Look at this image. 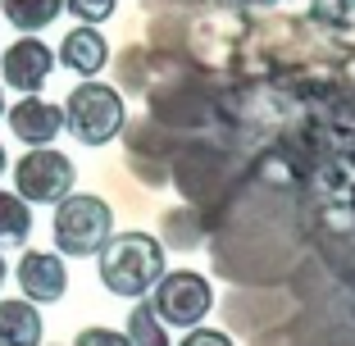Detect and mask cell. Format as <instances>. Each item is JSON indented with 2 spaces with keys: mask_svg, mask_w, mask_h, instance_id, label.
<instances>
[{
  "mask_svg": "<svg viewBox=\"0 0 355 346\" xmlns=\"http://www.w3.org/2000/svg\"><path fill=\"white\" fill-rule=\"evenodd\" d=\"M0 173H5V146H0Z\"/></svg>",
  "mask_w": 355,
  "mask_h": 346,
  "instance_id": "19",
  "label": "cell"
},
{
  "mask_svg": "<svg viewBox=\"0 0 355 346\" xmlns=\"http://www.w3.org/2000/svg\"><path fill=\"white\" fill-rule=\"evenodd\" d=\"M182 346H237L228 333H219V328H191L187 337H182Z\"/></svg>",
  "mask_w": 355,
  "mask_h": 346,
  "instance_id": "16",
  "label": "cell"
},
{
  "mask_svg": "<svg viewBox=\"0 0 355 346\" xmlns=\"http://www.w3.org/2000/svg\"><path fill=\"white\" fill-rule=\"evenodd\" d=\"M73 346H128V337L114 333V328H101V324H96V328H83Z\"/></svg>",
  "mask_w": 355,
  "mask_h": 346,
  "instance_id": "15",
  "label": "cell"
},
{
  "mask_svg": "<svg viewBox=\"0 0 355 346\" xmlns=\"http://www.w3.org/2000/svg\"><path fill=\"white\" fill-rule=\"evenodd\" d=\"M128 346H168L164 337V324L155 319V310H150V301H137L132 315H128Z\"/></svg>",
  "mask_w": 355,
  "mask_h": 346,
  "instance_id": "13",
  "label": "cell"
},
{
  "mask_svg": "<svg viewBox=\"0 0 355 346\" xmlns=\"http://www.w3.org/2000/svg\"><path fill=\"white\" fill-rule=\"evenodd\" d=\"M164 278V241L150 232H114L101 251V283L114 296H146Z\"/></svg>",
  "mask_w": 355,
  "mask_h": 346,
  "instance_id": "1",
  "label": "cell"
},
{
  "mask_svg": "<svg viewBox=\"0 0 355 346\" xmlns=\"http://www.w3.org/2000/svg\"><path fill=\"white\" fill-rule=\"evenodd\" d=\"M19 287H23V296H28V305L32 301L51 305L69 292V269H64V260L55 251H28L19 260Z\"/></svg>",
  "mask_w": 355,
  "mask_h": 346,
  "instance_id": "7",
  "label": "cell"
},
{
  "mask_svg": "<svg viewBox=\"0 0 355 346\" xmlns=\"http://www.w3.org/2000/svg\"><path fill=\"white\" fill-rule=\"evenodd\" d=\"M10 114V132L19 137V141H28L32 150L51 146L55 137L64 132V110L51 105V101H42V96H23L14 110H5Z\"/></svg>",
  "mask_w": 355,
  "mask_h": 346,
  "instance_id": "8",
  "label": "cell"
},
{
  "mask_svg": "<svg viewBox=\"0 0 355 346\" xmlns=\"http://www.w3.org/2000/svg\"><path fill=\"white\" fill-rule=\"evenodd\" d=\"M64 14V0H5V19L19 32H42Z\"/></svg>",
  "mask_w": 355,
  "mask_h": 346,
  "instance_id": "11",
  "label": "cell"
},
{
  "mask_svg": "<svg viewBox=\"0 0 355 346\" xmlns=\"http://www.w3.org/2000/svg\"><path fill=\"white\" fill-rule=\"evenodd\" d=\"M60 64L78 78H96L110 64V42H105L96 28H73L60 42Z\"/></svg>",
  "mask_w": 355,
  "mask_h": 346,
  "instance_id": "9",
  "label": "cell"
},
{
  "mask_svg": "<svg viewBox=\"0 0 355 346\" xmlns=\"http://www.w3.org/2000/svg\"><path fill=\"white\" fill-rule=\"evenodd\" d=\"M64 10L73 14V19H83V28H96V23L114 19L119 0H64Z\"/></svg>",
  "mask_w": 355,
  "mask_h": 346,
  "instance_id": "14",
  "label": "cell"
},
{
  "mask_svg": "<svg viewBox=\"0 0 355 346\" xmlns=\"http://www.w3.org/2000/svg\"><path fill=\"white\" fill-rule=\"evenodd\" d=\"M5 273H10V264H5V255H0V283H5Z\"/></svg>",
  "mask_w": 355,
  "mask_h": 346,
  "instance_id": "17",
  "label": "cell"
},
{
  "mask_svg": "<svg viewBox=\"0 0 355 346\" xmlns=\"http://www.w3.org/2000/svg\"><path fill=\"white\" fill-rule=\"evenodd\" d=\"M73 182H78L73 159L51 150V146L28 150L14 164V196L23 205H60L64 196H73Z\"/></svg>",
  "mask_w": 355,
  "mask_h": 346,
  "instance_id": "5",
  "label": "cell"
},
{
  "mask_svg": "<svg viewBox=\"0 0 355 346\" xmlns=\"http://www.w3.org/2000/svg\"><path fill=\"white\" fill-rule=\"evenodd\" d=\"M0 119H5V92H0Z\"/></svg>",
  "mask_w": 355,
  "mask_h": 346,
  "instance_id": "18",
  "label": "cell"
},
{
  "mask_svg": "<svg viewBox=\"0 0 355 346\" xmlns=\"http://www.w3.org/2000/svg\"><path fill=\"white\" fill-rule=\"evenodd\" d=\"M55 69V51L46 42H37V37H19V42L10 46V51L0 55V73H5V83L19 87V92H42V83L51 78Z\"/></svg>",
  "mask_w": 355,
  "mask_h": 346,
  "instance_id": "6",
  "label": "cell"
},
{
  "mask_svg": "<svg viewBox=\"0 0 355 346\" xmlns=\"http://www.w3.org/2000/svg\"><path fill=\"white\" fill-rule=\"evenodd\" d=\"M150 310L159 324L173 328H200V319L214 310V287L200 278L196 269H168L155 287H150Z\"/></svg>",
  "mask_w": 355,
  "mask_h": 346,
  "instance_id": "4",
  "label": "cell"
},
{
  "mask_svg": "<svg viewBox=\"0 0 355 346\" xmlns=\"http://www.w3.org/2000/svg\"><path fill=\"white\" fill-rule=\"evenodd\" d=\"M128 123V105L123 96L110 83H78L69 92V105H64V128L83 141V146H105L114 141Z\"/></svg>",
  "mask_w": 355,
  "mask_h": 346,
  "instance_id": "3",
  "label": "cell"
},
{
  "mask_svg": "<svg viewBox=\"0 0 355 346\" xmlns=\"http://www.w3.org/2000/svg\"><path fill=\"white\" fill-rule=\"evenodd\" d=\"M32 232V210L14 191H0V246H23Z\"/></svg>",
  "mask_w": 355,
  "mask_h": 346,
  "instance_id": "12",
  "label": "cell"
},
{
  "mask_svg": "<svg viewBox=\"0 0 355 346\" xmlns=\"http://www.w3.org/2000/svg\"><path fill=\"white\" fill-rule=\"evenodd\" d=\"M46 328L37 305L28 301H0V346H42Z\"/></svg>",
  "mask_w": 355,
  "mask_h": 346,
  "instance_id": "10",
  "label": "cell"
},
{
  "mask_svg": "<svg viewBox=\"0 0 355 346\" xmlns=\"http://www.w3.org/2000/svg\"><path fill=\"white\" fill-rule=\"evenodd\" d=\"M51 232H55V251L60 255H73V260L101 255L105 241L114 237V210H110L101 196L73 191V196H64L60 205H55Z\"/></svg>",
  "mask_w": 355,
  "mask_h": 346,
  "instance_id": "2",
  "label": "cell"
}]
</instances>
